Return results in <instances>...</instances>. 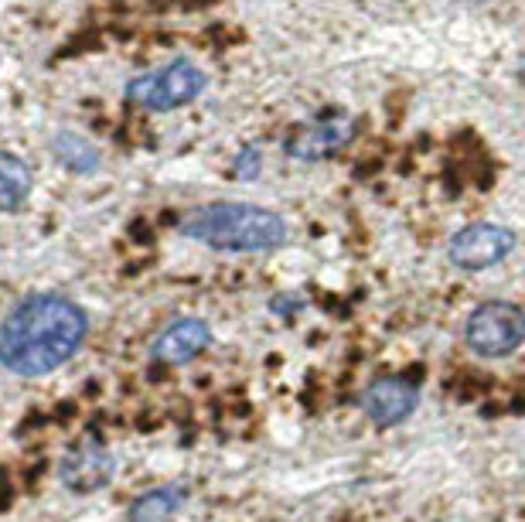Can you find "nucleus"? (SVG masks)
Returning <instances> with one entry per match:
<instances>
[{
	"label": "nucleus",
	"mask_w": 525,
	"mask_h": 522,
	"mask_svg": "<svg viewBox=\"0 0 525 522\" xmlns=\"http://www.w3.org/2000/svg\"><path fill=\"white\" fill-rule=\"evenodd\" d=\"M86 311L62 294H31L0 325V366L14 376H45L79 352Z\"/></svg>",
	"instance_id": "1"
},
{
	"label": "nucleus",
	"mask_w": 525,
	"mask_h": 522,
	"mask_svg": "<svg viewBox=\"0 0 525 522\" xmlns=\"http://www.w3.org/2000/svg\"><path fill=\"white\" fill-rule=\"evenodd\" d=\"M188 239L225 253H266L287 243V222L280 212L253 202H212L181 219Z\"/></svg>",
	"instance_id": "2"
},
{
	"label": "nucleus",
	"mask_w": 525,
	"mask_h": 522,
	"mask_svg": "<svg viewBox=\"0 0 525 522\" xmlns=\"http://www.w3.org/2000/svg\"><path fill=\"white\" fill-rule=\"evenodd\" d=\"M205 86L208 76L202 72V65H195L191 58H171V62L157 65V69L133 76L127 82V99L137 110L171 113L195 103L205 93Z\"/></svg>",
	"instance_id": "3"
},
{
	"label": "nucleus",
	"mask_w": 525,
	"mask_h": 522,
	"mask_svg": "<svg viewBox=\"0 0 525 522\" xmlns=\"http://www.w3.org/2000/svg\"><path fill=\"white\" fill-rule=\"evenodd\" d=\"M525 338V318L519 304L508 301H485L468 314L464 325V342L481 359H505Z\"/></svg>",
	"instance_id": "4"
},
{
	"label": "nucleus",
	"mask_w": 525,
	"mask_h": 522,
	"mask_svg": "<svg viewBox=\"0 0 525 522\" xmlns=\"http://www.w3.org/2000/svg\"><path fill=\"white\" fill-rule=\"evenodd\" d=\"M358 134V123L352 116H321L314 123H300L283 140V154L304 164L328 161L331 154L345 151Z\"/></svg>",
	"instance_id": "5"
},
{
	"label": "nucleus",
	"mask_w": 525,
	"mask_h": 522,
	"mask_svg": "<svg viewBox=\"0 0 525 522\" xmlns=\"http://www.w3.org/2000/svg\"><path fill=\"white\" fill-rule=\"evenodd\" d=\"M515 250V232L495 222H471L450 239L447 256L457 270H488Z\"/></svg>",
	"instance_id": "6"
},
{
	"label": "nucleus",
	"mask_w": 525,
	"mask_h": 522,
	"mask_svg": "<svg viewBox=\"0 0 525 522\" xmlns=\"http://www.w3.org/2000/svg\"><path fill=\"white\" fill-rule=\"evenodd\" d=\"M420 386L406 376H379L375 383L365 386L362 410L375 427H396L416 410Z\"/></svg>",
	"instance_id": "7"
},
{
	"label": "nucleus",
	"mask_w": 525,
	"mask_h": 522,
	"mask_svg": "<svg viewBox=\"0 0 525 522\" xmlns=\"http://www.w3.org/2000/svg\"><path fill=\"white\" fill-rule=\"evenodd\" d=\"M116 458L99 441H79L65 451L62 464H58V478L69 485L72 492H99L113 482Z\"/></svg>",
	"instance_id": "8"
},
{
	"label": "nucleus",
	"mask_w": 525,
	"mask_h": 522,
	"mask_svg": "<svg viewBox=\"0 0 525 522\" xmlns=\"http://www.w3.org/2000/svg\"><path fill=\"white\" fill-rule=\"evenodd\" d=\"M208 345H212V328H208V321L181 318L157 335L150 355H154L157 362H164V366H185L195 355H202Z\"/></svg>",
	"instance_id": "9"
},
{
	"label": "nucleus",
	"mask_w": 525,
	"mask_h": 522,
	"mask_svg": "<svg viewBox=\"0 0 525 522\" xmlns=\"http://www.w3.org/2000/svg\"><path fill=\"white\" fill-rule=\"evenodd\" d=\"M35 174L24 164V157L0 151V212H14L28 202Z\"/></svg>",
	"instance_id": "10"
},
{
	"label": "nucleus",
	"mask_w": 525,
	"mask_h": 522,
	"mask_svg": "<svg viewBox=\"0 0 525 522\" xmlns=\"http://www.w3.org/2000/svg\"><path fill=\"white\" fill-rule=\"evenodd\" d=\"M48 147H52L55 161L62 164V168H69L75 174H93L99 171V151L93 144H89L86 137L72 134V130H58V134L48 140Z\"/></svg>",
	"instance_id": "11"
},
{
	"label": "nucleus",
	"mask_w": 525,
	"mask_h": 522,
	"mask_svg": "<svg viewBox=\"0 0 525 522\" xmlns=\"http://www.w3.org/2000/svg\"><path fill=\"white\" fill-rule=\"evenodd\" d=\"M185 502V488H154L130 509V522H168Z\"/></svg>",
	"instance_id": "12"
},
{
	"label": "nucleus",
	"mask_w": 525,
	"mask_h": 522,
	"mask_svg": "<svg viewBox=\"0 0 525 522\" xmlns=\"http://www.w3.org/2000/svg\"><path fill=\"white\" fill-rule=\"evenodd\" d=\"M236 171H239V178H253V174H260V151H256V147H246L236 161Z\"/></svg>",
	"instance_id": "13"
}]
</instances>
